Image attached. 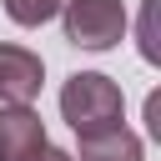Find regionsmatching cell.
I'll use <instances>...</instances> for the list:
<instances>
[{
    "mask_svg": "<svg viewBox=\"0 0 161 161\" xmlns=\"http://www.w3.org/2000/svg\"><path fill=\"white\" fill-rule=\"evenodd\" d=\"M60 116L75 136H96L111 126H126V96L111 75L101 70H75L60 86Z\"/></svg>",
    "mask_w": 161,
    "mask_h": 161,
    "instance_id": "obj_1",
    "label": "cell"
},
{
    "mask_svg": "<svg viewBox=\"0 0 161 161\" xmlns=\"http://www.w3.org/2000/svg\"><path fill=\"white\" fill-rule=\"evenodd\" d=\"M126 5L121 0H65L60 5V30L75 50H111L126 35Z\"/></svg>",
    "mask_w": 161,
    "mask_h": 161,
    "instance_id": "obj_2",
    "label": "cell"
},
{
    "mask_svg": "<svg viewBox=\"0 0 161 161\" xmlns=\"http://www.w3.org/2000/svg\"><path fill=\"white\" fill-rule=\"evenodd\" d=\"M45 86V60L30 45L0 40V106H30Z\"/></svg>",
    "mask_w": 161,
    "mask_h": 161,
    "instance_id": "obj_3",
    "label": "cell"
},
{
    "mask_svg": "<svg viewBox=\"0 0 161 161\" xmlns=\"http://www.w3.org/2000/svg\"><path fill=\"white\" fill-rule=\"evenodd\" d=\"M45 146V121L35 106H0V161H35Z\"/></svg>",
    "mask_w": 161,
    "mask_h": 161,
    "instance_id": "obj_4",
    "label": "cell"
},
{
    "mask_svg": "<svg viewBox=\"0 0 161 161\" xmlns=\"http://www.w3.org/2000/svg\"><path fill=\"white\" fill-rule=\"evenodd\" d=\"M70 161H146V146L131 126H111V131L80 136V151H70Z\"/></svg>",
    "mask_w": 161,
    "mask_h": 161,
    "instance_id": "obj_5",
    "label": "cell"
},
{
    "mask_svg": "<svg viewBox=\"0 0 161 161\" xmlns=\"http://www.w3.org/2000/svg\"><path fill=\"white\" fill-rule=\"evenodd\" d=\"M60 5H65V0H5V15H10L15 25H25V30H35V25L55 20Z\"/></svg>",
    "mask_w": 161,
    "mask_h": 161,
    "instance_id": "obj_6",
    "label": "cell"
},
{
    "mask_svg": "<svg viewBox=\"0 0 161 161\" xmlns=\"http://www.w3.org/2000/svg\"><path fill=\"white\" fill-rule=\"evenodd\" d=\"M156 5H161V0H146V5H141V30H136V35H141V55H146L151 65L161 60V45H156Z\"/></svg>",
    "mask_w": 161,
    "mask_h": 161,
    "instance_id": "obj_7",
    "label": "cell"
},
{
    "mask_svg": "<svg viewBox=\"0 0 161 161\" xmlns=\"http://www.w3.org/2000/svg\"><path fill=\"white\" fill-rule=\"evenodd\" d=\"M146 126H151V136H161V96L156 91L146 96Z\"/></svg>",
    "mask_w": 161,
    "mask_h": 161,
    "instance_id": "obj_8",
    "label": "cell"
},
{
    "mask_svg": "<svg viewBox=\"0 0 161 161\" xmlns=\"http://www.w3.org/2000/svg\"><path fill=\"white\" fill-rule=\"evenodd\" d=\"M35 161H70V151H60V146H45V151H40Z\"/></svg>",
    "mask_w": 161,
    "mask_h": 161,
    "instance_id": "obj_9",
    "label": "cell"
}]
</instances>
